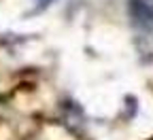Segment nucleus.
<instances>
[{
    "label": "nucleus",
    "instance_id": "nucleus-1",
    "mask_svg": "<svg viewBox=\"0 0 153 140\" xmlns=\"http://www.w3.org/2000/svg\"><path fill=\"white\" fill-rule=\"evenodd\" d=\"M43 2H45V4H47V2H51V0H43Z\"/></svg>",
    "mask_w": 153,
    "mask_h": 140
}]
</instances>
